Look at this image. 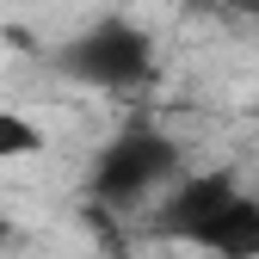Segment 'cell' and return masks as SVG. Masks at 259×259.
I'll return each mask as SVG.
<instances>
[{"instance_id":"obj_2","label":"cell","mask_w":259,"mask_h":259,"mask_svg":"<svg viewBox=\"0 0 259 259\" xmlns=\"http://www.w3.org/2000/svg\"><path fill=\"white\" fill-rule=\"evenodd\" d=\"M56 68L93 93H136L154 80V37L130 13H105L56 50Z\"/></svg>"},{"instance_id":"obj_1","label":"cell","mask_w":259,"mask_h":259,"mask_svg":"<svg viewBox=\"0 0 259 259\" xmlns=\"http://www.w3.org/2000/svg\"><path fill=\"white\" fill-rule=\"evenodd\" d=\"M173 179H179V142L167 130H154V123H130V130H117L99 148V160H93V173H87V198L99 210L130 216L136 204H148L154 191H167Z\"/></svg>"},{"instance_id":"obj_6","label":"cell","mask_w":259,"mask_h":259,"mask_svg":"<svg viewBox=\"0 0 259 259\" xmlns=\"http://www.w3.org/2000/svg\"><path fill=\"white\" fill-rule=\"evenodd\" d=\"M229 7H235V13H253V19H259V0H229Z\"/></svg>"},{"instance_id":"obj_5","label":"cell","mask_w":259,"mask_h":259,"mask_svg":"<svg viewBox=\"0 0 259 259\" xmlns=\"http://www.w3.org/2000/svg\"><path fill=\"white\" fill-rule=\"evenodd\" d=\"M25 154H44V130H37V117L0 105V160H25Z\"/></svg>"},{"instance_id":"obj_7","label":"cell","mask_w":259,"mask_h":259,"mask_svg":"<svg viewBox=\"0 0 259 259\" xmlns=\"http://www.w3.org/2000/svg\"><path fill=\"white\" fill-rule=\"evenodd\" d=\"M7 241H13V222H7V216H0V247H7Z\"/></svg>"},{"instance_id":"obj_4","label":"cell","mask_w":259,"mask_h":259,"mask_svg":"<svg viewBox=\"0 0 259 259\" xmlns=\"http://www.w3.org/2000/svg\"><path fill=\"white\" fill-rule=\"evenodd\" d=\"M191 247H204L210 259H259V198L253 191H235L198 235Z\"/></svg>"},{"instance_id":"obj_3","label":"cell","mask_w":259,"mask_h":259,"mask_svg":"<svg viewBox=\"0 0 259 259\" xmlns=\"http://www.w3.org/2000/svg\"><path fill=\"white\" fill-rule=\"evenodd\" d=\"M235 191H241V179H235L229 167L179 173V179L167 185V198H160V210H154V235H160V241H185V247H191V235H198L204 222L235 198Z\"/></svg>"}]
</instances>
